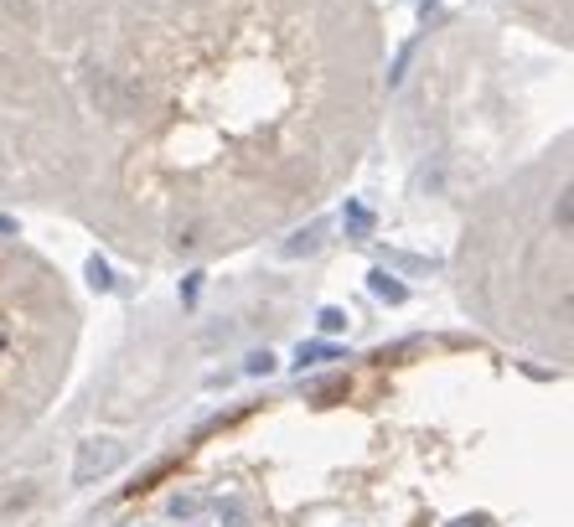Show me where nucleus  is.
Returning a JSON list of instances; mask_svg holds the SVG:
<instances>
[{
	"instance_id": "f257e3e1",
	"label": "nucleus",
	"mask_w": 574,
	"mask_h": 527,
	"mask_svg": "<svg viewBox=\"0 0 574 527\" xmlns=\"http://www.w3.org/2000/svg\"><path fill=\"white\" fill-rule=\"evenodd\" d=\"M378 0H0V207L207 264L337 197L378 135Z\"/></svg>"
},
{
	"instance_id": "f03ea898",
	"label": "nucleus",
	"mask_w": 574,
	"mask_h": 527,
	"mask_svg": "<svg viewBox=\"0 0 574 527\" xmlns=\"http://www.w3.org/2000/svg\"><path fill=\"white\" fill-rule=\"evenodd\" d=\"M569 238V135H559L471 212L456 254L461 305L487 331L569 362Z\"/></svg>"
},
{
	"instance_id": "7ed1b4c3",
	"label": "nucleus",
	"mask_w": 574,
	"mask_h": 527,
	"mask_svg": "<svg viewBox=\"0 0 574 527\" xmlns=\"http://www.w3.org/2000/svg\"><path fill=\"white\" fill-rule=\"evenodd\" d=\"M78 295L42 248L0 233V440L57 393L78 352Z\"/></svg>"
},
{
	"instance_id": "20e7f679",
	"label": "nucleus",
	"mask_w": 574,
	"mask_h": 527,
	"mask_svg": "<svg viewBox=\"0 0 574 527\" xmlns=\"http://www.w3.org/2000/svg\"><path fill=\"white\" fill-rule=\"evenodd\" d=\"M512 11H518L533 31L569 47V0H512Z\"/></svg>"
},
{
	"instance_id": "39448f33",
	"label": "nucleus",
	"mask_w": 574,
	"mask_h": 527,
	"mask_svg": "<svg viewBox=\"0 0 574 527\" xmlns=\"http://www.w3.org/2000/svg\"><path fill=\"white\" fill-rule=\"evenodd\" d=\"M125 460V450H119L114 440H88L78 450V465H73V486H94L99 476H109L114 465Z\"/></svg>"
},
{
	"instance_id": "423d86ee",
	"label": "nucleus",
	"mask_w": 574,
	"mask_h": 527,
	"mask_svg": "<svg viewBox=\"0 0 574 527\" xmlns=\"http://www.w3.org/2000/svg\"><path fill=\"white\" fill-rule=\"evenodd\" d=\"M218 517H223L228 527H249V512H244V502H233V496H228V502H218Z\"/></svg>"
},
{
	"instance_id": "0eeeda50",
	"label": "nucleus",
	"mask_w": 574,
	"mask_h": 527,
	"mask_svg": "<svg viewBox=\"0 0 574 527\" xmlns=\"http://www.w3.org/2000/svg\"><path fill=\"white\" fill-rule=\"evenodd\" d=\"M450 527H492L487 517H461V522H450Z\"/></svg>"
}]
</instances>
